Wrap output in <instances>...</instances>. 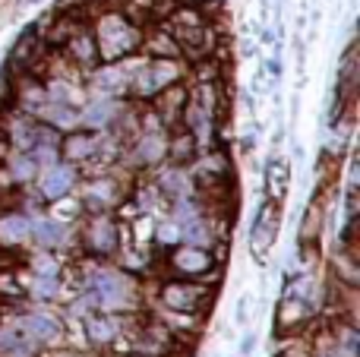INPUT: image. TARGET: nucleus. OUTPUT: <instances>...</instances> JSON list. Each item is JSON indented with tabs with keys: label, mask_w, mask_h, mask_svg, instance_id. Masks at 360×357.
I'll use <instances>...</instances> for the list:
<instances>
[{
	"label": "nucleus",
	"mask_w": 360,
	"mask_h": 357,
	"mask_svg": "<svg viewBox=\"0 0 360 357\" xmlns=\"http://www.w3.org/2000/svg\"><path fill=\"white\" fill-rule=\"evenodd\" d=\"M89 29L98 44L101 63H117L124 57L136 54L143 41V22L130 19L120 6H95L89 16Z\"/></svg>",
	"instance_id": "obj_1"
},
{
	"label": "nucleus",
	"mask_w": 360,
	"mask_h": 357,
	"mask_svg": "<svg viewBox=\"0 0 360 357\" xmlns=\"http://www.w3.org/2000/svg\"><path fill=\"white\" fill-rule=\"evenodd\" d=\"M86 291L92 294L95 307L108 310V313H117V310H133V307H136V291H133V282L120 269H98V272H92Z\"/></svg>",
	"instance_id": "obj_2"
},
{
	"label": "nucleus",
	"mask_w": 360,
	"mask_h": 357,
	"mask_svg": "<svg viewBox=\"0 0 360 357\" xmlns=\"http://www.w3.org/2000/svg\"><path fill=\"white\" fill-rule=\"evenodd\" d=\"M79 240L95 257H114L120 250V225L111 212H82Z\"/></svg>",
	"instance_id": "obj_3"
},
{
	"label": "nucleus",
	"mask_w": 360,
	"mask_h": 357,
	"mask_svg": "<svg viewBox=\"0 0 360 357\" xmlns=\"http://www.w3.org/2000/svg\"><path fill=\"white\" fill-rule=\"evenodd\" d=\"M120 202H124V187L117 183V177H114L111 171H98V174L86 177V183H82V190H79L82 212H111Z\"/></svg>",
	"instance_id": "obj_4"
},
{
	"label": "nucleus",
	"mask_w": 360,
	"mask_h": 357,
	"mask_svg": "<svg viewBox=\"0 0 360 357\" xmlns=\"http://www.w3.org/2000/svg\"><path fill=\"white\" fill-rule=\"evenodd\" d=\"M168 266L177 272L180 278H209L212 272L218 269L215 266V253L205 250V247H193V244H174L168 247Z\"/></svg>",
	"instance_id": "obj_5"
},
{
	"label": "nucleus",
	"mask_w": 360,
	"mask_h": 357,
	"mask_svg": "<svg viewBox=\"0 0 360 357\" xmlns=\"http://www.w3.org/2000/svg\"><path fill=\"white\" fill-rule=\"evenodd\" d=\"M82 171L76 168V164H70V162H54V164H48V168H41L38 171V177H35V187H38V193L44 196V202H57V200H63V196H70L76 187H79V181H82Z\"/></svg>",
	"instance_id": "obj_6"
},
{
	"label": "nucleus",
	"mask_w": 360,
	"mask_h": 357,
	"mask_svg": "<svg viewBox=\"0 0 360 357\" xmlns=\"http://www.w3.org/2000/svg\"><path fill=\"white\" fill-rule=\"evenodd\" d=\"M127 101L124 98H111V95H86V101L79 105V130H111L114 120L124 114Z\"/></svg>",
	"instance_id": "obj_7"
},
{
	"label": "nucleus",
	"mask_w": 360,
	"mask_h": 357,
	"mask_svg": "<svg viewBox=\"0 0 360 357\" xmlns=\"http://www.w3.org/2000/svg\"><path fill=\"white\" fill-rule=\"evenodd\" d=\"M60 57L70 63V67L79 70L82 76H86L95 63H101L98 60V44H95V35H92V29H89V22H79L67 38H63Z\"/></svg>",
	"instance_id": "obj_8"
},
{
	"label": "nucleus",
	"mask_w": 360,
	"mask_h": 357,
	"mask_svg": "<svg viewBox=\"0 0 360 357\" xmlns=\"http://www.w3.org/2000/svg\"><path fill=\"white\" fill-rule=\"evenodd\" d=\"M73 221H63L57 215H32L29 225V240L38 247V250H60L73 240Z\"/></svg>",
	"instance_id": "obj_9"
},
{
	"label": "nucleus",
	"mask_w": 360,
	"mask_h": 357,
	"mask_svg": "<svg viewBox=\"0 0 360 357\" xmlns=\"http://www.w3.org/2000/svg\"><path fill=\"white\" fill-rule=\"evenodd\" d=\"M278 228H281V202L266 196V200L259 202V209H256L253 228H250V247H253L256 257H262V253L275 244Z\"/></svg>",
	"instance_id": "obj_10"
},
{
	"label": "nucleus",
	"mask_w": 360,
	"mask_h": 357,
	"mask_svg": "<svg viewBox=\"0 0 360 357\" xmlns=\"http://www.w3.org/2000/svg\"><path fill=\"white\" fill-rule=\"evenodd\" d=\"M209 301V288L202 282H193V278H180V282H168L162 288V304L180 313H193L202 304Z\"/></svg>",
	"instance_id": "obj_11"
},
{
	"label": "nucleus",
	"mask_w": 360,
	"mask_h": 357,
	"mask_svg": "<svg viewBox=\"0 0 360 357\" xmlns=\"http://www.w3.org/2000/svg\"><path fill=\"white\" fill-rule=\"evenodd\" d=\"M155 174H152V181H155V187L162 190L165 200H180V196H193L196 193V183H193V174L186 164H171V162H162L158 168H152Z\"/></svg>",
	"instance_id": "obj_12"
},
{
	"label": "nucleus",
	"mask_w": 360,
	"mask_h": 357,
	"mask_svg": "<svg viewBox=\"0 0 360 357\" xmlns=\"http://www.w3.org/2000/svg\"><path fill=\"white\" fill-rule=\"evenodd\" d=\"M95 155H98V133L92 130H70L60 136V158L70 164H76V168H82V164H92Z\"/></svg>",
	"instance_id": "obj_13"
},
{
	"label": "nucleus",
	"mask_w": 360,
	"mask_h": 357,
	"mask_svg": "<svg viewBox=\"0 0 360 357\" xmlns=\"http://www.w3.org/2000/svg\"><path fill=\"white\" fill-rule=\"evenodd\" d=\"M149 105L162 117L165 130H174V126H180V114H184V105H186V82H174V86L162 89Z\"/></svg>",
	"instance_id": "obj_14"
},
{
	"label": "nucleus",
	"mask_w": 360,
	"mask_h": 357,
	"mask_svg": "<svg viewBox=\"0 0 360 357\" xmlns=\"http://www.w3.org/2000/svg\"><path fill=\"white\" fill-rule=\"evenodd\" d=\"M139 54H146V57H180V44L162 22H146L143 25V41H139Z\"/></svg>",
	"instance_id": "obj_15"
},
{
	"label": "nucleus",
	"mask_w": 360,
	"mask_h": 357,
	"mask_svg": "<svg viewBox=\"0 0 360 357\" xmlns=\"http://www.w3.org/2000/svg\"><path fill=\"white\" fill-rule=\"evenodd\" d=\"M19 326L25 329L32 345H54L63 332V323L57 320V316H48V313H25L22 320H19Z\"/></svg>",
	"instance_id": "obj_16"
},
{
	"label": "nucleus",
	"mask_w": 360,
	"mask_h": 357,
	"mask_svg": "<svg viewBox=\"0 0 360 357\" xmlns=\"http://www.w3.org/2000/svg\"><path fill=\"white\" fill-rule=\"evenodd\" d=\"M35 120H41V124H48V126H54L57 133H70V130H76V126H79V108L48 98L41 108H38Z\"/></svg>",
	"instance_id": "obj_17"
},
{
	"label": "nucleus",
	"mask_w": 360,
	"mask_h": 357,
	"mask_svg": "<svg viewBox=\"0 0 360 357\" xmlns=\"http://www.w3.org/2000/svg\"><path fill=\"white\" fill-rule=\"evenodd\" d=\"M29 225H32V215L19 212V209L4 212L0 215V244H6V247L29 244Z\"/></svg>",
	"instance_id": "obj_18"
},
{
	"label": "nucleus",
	"mask_w": 360,
	"mask_h": 357,
	"mask_svg": "<svg viewBox=\"0 0 360 357\" xmlns=\"http://www.w3.org/2000/svg\"><path fill=\"white\" fill-rule=\"evenodd\" d=\"M82 332H86V342L95 348H105L117 339L120 332V323L114 316H86L82 320Z\"/></svg>",
	"instance_id": "obj_19"
},
{
	"label": "nucleus",
	"mask_w": 360,
	"mask_h": 357,
	"mask_svg": "<svg viewBox=\"0 0 360 357\" xmlns=\"http://www.w3.org/2000/svg\"><path fill=\"white\" fill-rule=\"evenodd\" d=\"M196 152H199V145L190 130H184V126L168 130V162L171 164H190L196 158Z\"/></svg>",
	"instance_id": "obj_20"
},
{
	"label": "nucleus",
	"mask_w": 360,
	"mask_h": 357,
	"mask_svg": "<svg viewBox=\"0 0 360 357\" xmlns=\"http://www.w3.org/2000/svg\"><path fill=\"white\" fill-rule=\"evenodd\" d=\"M32 351H35V345H32V339L25 335V329L19 326V320L0 326V354L19 357V354H32Z\"/></svg>",
	"instance_id": "obj_21"
},
{
	"label": "nucleus",
	"mask_w": 360,
	"mask_h": 357,
	"mask_svg": "<svg viewBox=\"0 0 360 357\" xmlns=\"http://www.w3.org/2000/svg\"><path fill=\"white\" fill-rule=\"evenodd\" d=\"M262 177H266V196L281 202V196L288 193V162L285 158H269Z\"/></svg>",
	"instance_id": "obj_22"
},
{
	"label": "nucleus",
	"mask_w": 360,
	"mask_h": 357,
	"mask_svg": "<svg viewBox=\"0 0 360 357\" xmlns=\"http://www.w3.org/2000/svg\"><path fill=\"white\" fill-rule=\"evenodd\" d=\"M29 269L35 272V275H57V278H60V259H57V250H38V253H32Z\"/></svg>",
	"instance_id": "obj_23"
},
{
	"label": "nucleus",
	"mask_w": 360,
	"mask_h": 357,
	"mask_svg": "<svg viewBox=\"0 0 360 357\" xmlns=\"http://www.w3.org/2000/svg\"><path fill=\"white\" fill-rule=\"evenodd\" d=\"M29 294L38 297V301H57V294H60V282H57V275H32Z\"/></svg>",
	"instance_id": "obj_24"
},
{
	"label": "nucleus",
	"mask_w": 360,
	"mask_h": 357,
	"mask_svg": "<svg viewBox=\"0 0 360 357\" xmlns=\"http://www.w3.org/2000/svg\"><path fill=\"white\" fill-rule=\"evenodd\" d=\"M155 244L158 247H165V250H168V247H174V244H180V228H177V221H158L155 225Z\"/></svg>",
	"instance_id": "obj_25"
},
{
	"label": "nucleus",
	"mask_w": 360,
	"mask_h": 357,
	"mask_svg": "<svg viewBox=\"0 0 360 357\" xmlns=\"http://www.w3.org/2000/svg\"><path fill=\"white\" fill-rule=\"evenodd\" d=\"M247 313H250V297H240V304H237V323H247Z\"/></svg>",
	"instance_id": "obj_26"
},
{
	"label": "nucleus",
	"mask_w": 360,
	"mask_h": 357,
	"mask_svg": "<svg viewBox=\"0 0 360 357\" xmlns=\"http://www.w3.org/2000/svg\"><path fill=\"white\" fill-rule=\"evenodd\" d=\"M253 345H256V335L247 332V335H243V342H240V354H250V351H253Z\"/></svg>",
	"instance_id": "obj_27"
},
{
	"label": "nucleus",
	"mask_w": 360,
	"mask_h": 357,
	"mask_svg": "<svg viewBox=\"0 0 360 357\" xmlns=\"http://www.w3.org/2000/svg\"><path fill=\"white\" fill-rule=\"evenodd\" d=\"M266 67H269V73H272V76H281V63L278 60H269Z\"/></svg>",
	"instance_id": "obj_28"
}]
</instances>
